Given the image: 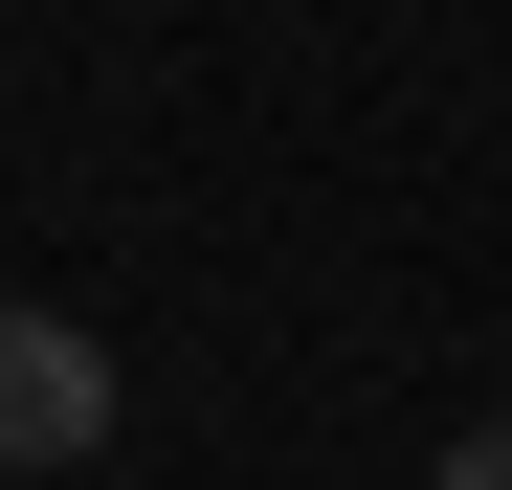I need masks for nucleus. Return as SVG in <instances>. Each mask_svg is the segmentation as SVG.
Returning a JSON list of instances; mask_svg holds the SVG:
<instances>
[{
	"mask_svg": "<svg viewBox=\"0 0 512 490\" xmlns=\"http://www.w3.org/2000/svg\"><path fill=\"white\" fill-rule=\"evenodd\" d=\"M112 446V357L67 312H0V468H90Z\"/></svg>",
	"mask_w": 512,
	"mask_h": 490,
	"instance_id": "f257e3e1",
	"label": "nucleus"
},
{
	"mask_svg": "<svg viewBox=\"0 0 512 490\" xmlns=\"http://www.w3.org/2000/svg\"><path fill=\"white\" fill-rule=\"evenodd\" d=\"M446 490H512V424H468V446H446Z\"/></svg>",
	"mask_w": 512,
	"mask_h": 490,
	"instance_id": "f03ea898",
	"label": "nucleus"
}]
</instances>
